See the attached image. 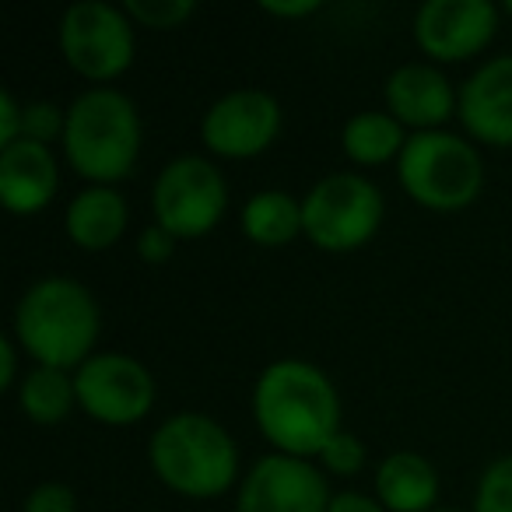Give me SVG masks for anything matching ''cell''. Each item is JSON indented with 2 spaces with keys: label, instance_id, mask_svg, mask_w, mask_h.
Instances as JSON below:
<instances>
[{
  "label": "cell",
  "instance_id": "3",
  "mask_svg": "<svg viewBox=\"0 0 512 512\" xmlns=\"http://www.w3.org/2000/svg\"><path fill=\"white\" fill-rule=\"evenodd\" d=\"M64 151L74 172L99 186L130 176L141 155V116L116 88H88L67 109Z\"/></svg>",
  "mask_w": 512,
  "mask_h": 512
},
{
  "label": "cell",
  "instance_id": "20",
  "mask_svg": "<svg viewBox=\"0 0 512 512\" xmlns=\"http://www.w3.org/2000/svg\"><path fill=\"white\" fill-rule=\"evenodd\" d=\"M74 400H78L74 376H67V369H53V365H36L18 390V404L36 425H60L71 414Z\"/></svg>",
  "mask_w": 512,
  "mask_h": 512
},
{
  "label": "cell",
  "instance_id": "18",
  "mask_svg": "<svg viewBox=\"0 0 512 512\" xmlns=\"http://www.w3.org/2000/svg\"><path fill=\"white\" fill-rule=\"evenodd\" d=\"M242 232L260 246H285L302 232V204L285 190H260L242 207Z\"/></svg>",
  "mask_w": 512,
  "mask_h": 512
},
{
  "label": "cell",
  "instance_id": "21",
  "mask_svg": "<svg viewBox=\"0 0 512 512\" xmlns=\"http://www.w3.org/2000/svg\"><path fill=\"white\" fill-rule=\"evenodd\" d=\"M474 512H512V456L495 460L477 481Z\"/></svg>",
  "mask_w": 512,
  "mask_h": 512
},
{
  "label": "cell",
  "instance_id": "31",
  "mask_svg": "<svg viewBox=\"0 0 512 512\" xmlns=\"http://www.w3.org/2000/svg\"><path fill=\"white\" fill-rule=\"evenodd\" d=\"M505 11H509V15H512V0H505Z\"/></svg>",
  "mask_w": 512,
  "mask_h": 512
},
{
  "label": "cell",
  "instance_id": "17",
  "mask_svg": "<svg viewBox=\"0 0 512 512\" xmlns=\"http://www.w3.org/2000/svg\"><path fill=\"white\" fill-rule=\"evenodd\" d=\"M127 228V200L113 186H88L67 204V235L81 249H106Z\"/></svg>",
  "mask_w": 512,
  "mask_h": 512
},
{
  "label": "cell",
  "instance_id": "7",
  "mask_svg": "<svg viewBox=\"0 0 512 512\" xmlns=\"http://www.w3.org/2000/svg\"><path fill=\"white\" fill-rule=\"evenodd\" d=\"M155 221L176 239L207 235L228 207L225 176L200 155H179L158 172L151 190Z\"/></svg>",
  "mask_w": 512,
  "mask_h": 512
},
{
  "label": "cell",
  "instance_id": "1",
  "mask_svg": "<svg viewBox=\"0 0 512 512\" xmlns=\"http://www.w3.org/2000/svg\"><path fill=\"white\" fill-rule=\"evenodd\" d=\"M256 425L281 453L320 456L341 432V397L323 369L302 358L271 362L253 386Z\"/></svg>",
  "mask_w": 512,
  "mask_h": 512
},
{
  "label": "cell",
  "instance_id": "19",
  "mask_svg": "<svg viewBox=\"0 0 512 512\" xmlns=\"http://www.w3.org/2000/svg\"><path fill=\"white\" fill-rule=\"evenodd\" d=\"M344 151L351 162L358 165H383L393 155H400L407 144L400 120H393L390 113H355L344 123Z\"/></svg>",
  "mask_w": 512,
  "mask_h": 512
},
{
  "label": "cell",
  "instance_id": "11",
  "mask_svg": "<svg viewBox=\"0 0 512 512\" xmlns=\"http://www.w3.org/2000/svg\"><path fill=\"white\" fill-rule=\"evenodd\" d=\"M281 130V106L264 88H239L214 102L200 123V137L214 155L249 158L274 144Z\"/></svg>",
  "mask_w": 512,
  "mask_h": 512
},
{
  "label": "cell",
  "instance_id": "12",
  "mask_svg": "<svg viewBox=\"0 0 512 512\" xmlns=\"http://www.w3.org/2000/svg\"><path fill=\"white\" fill-rule=\"evenodd\" d=\"M498 8L491 0H425L414 15V39L435 60H467L491 43Z\"/></svg>",
  "mask_w": 512,
  "mask_h": 512
},
{
  "label": "cell",
  "instance_id": "28",
  "mask_svg": "<svg viewBox=\"0 0 512 512\" xmlns=\"http://www.w3.org/2000/svg\"><path fill=\"white\" fill-rule=\"evenodd\" d=\"M327 512H386V509H383V502L362 495V491H337V495L330 498Z\"/></svg>",
  "mask_w": 512,
  "mask_h": 512
},
{
  "label": "cell",
  "instance_id": "9",
  "mask_svg": "<svg viewBox=\"0 0 512 512\" xmlns=\"http://www.w3.org/2000/svg\"><path fill=\"white\" fill-rule=\"evenodd\" d=\"M78 404L106 425H134L155 404V379L137 358L109 351L92 355L74 372Z\"/></svg>",
  "mask_w": 512,
  "mask_h": 512
},
{
  "label": "cell",
  "instance_id": "23",
  "mask_svg": "<svg viewBox=\"0 0 512 512\" xmlns=\"http://www.w3.org/2000/svg\"><path fill=\"white\" fill-rule=\"evenodd\" d=\"M320 460L330 474H341V477H351L365 467V446L358 435L351 432H337L327 446L320 449Z\"/></svg>",
  "mask_w": 512,
  "mask_h": 512
},
{
  "label": "cell",
  "instance_id": "25",
  "mask_svg": "<svg viewBox=\"0 0 512 512\" xmlns=\"http://www.w3.org/2000/svg\"><path fill=\"white\" fill-rule=\"evenodd\" d=\"M22 512H78V498H74V491L67 484L46 481L39 488H32Z\"/></svg>",
  "mask_w": 512,
  "mask_h": 512
},
{
  "label": "cell",
  "instance_id": "5",
  "mask_svg": "<svg viewBox=\"0 0 512 512\" xmlns=\"http://www.w3.org/2000/svg\"><path fill=\"white\" fill-rule=\"evenodd\" d=\"M400 186L432 211H460L474 204L484 186L481 155L449 130H418L397 158Z\"/></svg>",
  "mask_w": 512,
  "mask_h": 512
},
{
  "label": "cell",
  "instance_id": "26",
  "mask_svg": "<svg viewBox=\"0 0 512 512\" xmlns=\"http://www.w3.org/2000/svg\"><path fill=\"white\" fill-rule=\"evenodd\" d=\"M137 253H141V260H148V264H165L172 253H176V235L165 232L162 225H148L141 232V239H137Z\"/></svg>",
  "mask_w": 512,
  "mask_h": 512
},
{
  "label": "cell",
  "instance_id": "22",
  "mask_svg": "<svg viewBox=\"0 0 512 512\" xmlns=\"http://www.w3.org/2000/svg\"><path fill=\"white\" fill-rule=\"evenodd\" d=\"M123 11L144 29H176L193 15V0H127Z\"/></svg>",
  "mask_w": 512,
  "mask_h": 512
},
{
  "label": "cell",
  "instance_id": "30",
  "mask_svg": "<svg viewBox=\"0 0 512 512\" xmlns=\"http://www.w3.org/2000/svg\"><path fill=\"white\" fill-rule=\"evenodd\" d=\"M267 15H278V18H302V15H316L320 11V0H267L264 4Z\"/></svg>",
  "mask_w": 512,
  "mask_h": 512
},
{
  "label": "cell",
  "instance_id": "24",
  "mask_svg": "<svg viewBox=\"0 0 512 512\" xmlns=\"http://www.w3.org/2000/svg\"><path fill=\"white\" fill-rule=\"evenodd\" d=\"M64 130H67V113L60 106H53V102H29L25 106V130H22L25 141H36L50 148L53 137L64 134Z\"/></svg>",
  "mask_w": 512,
  "mask_h": 512
},
{
  "label": "cell",
  "instance_id": "14",
  "mask_svg": "<svg viewBox=\"0 0 512 512\" xmlns=\"http://www.w3.org/2000/svg\"><path fill=\"white\" fill-rule=\"evenodd\" d=\"M456 99L449 78L439 67L428 64H404L386 78V106L390 116L400 123H411L418 130H435L449 120Z\"/></svg>",
  "mask_w": 512,
  "mask_h": 512
},
{
  "label": "cell",
  "instance_id": "10",
  "mask_svg": "<svg viewBox=\"0 0 512 512\" xmlns=\"http://www.w3.org/2000/svg\"><path fill=\"white\" fill-rule=\"evenodd\" d=\"M327 477L302 456L271 453L242 477L235 512H327Z\"/></svg>",
  "mask_w": 512,
  "mask_h": 512
},
{
  "label": "cell",
  "instance_id": "2",
  "mask_svg": "<svg viewBox=\"0 0 512 512\" xmlns=\"http://www.w3.org/2000/svg\"><path fill=\"white\" fill-rule=\"evenodd\" d=\"M15 337L39 365H85L99 337V306L81 281L53 274L22 295L15 309Z\"/></svg>",
  "mask_w": 512,
  "mask_h": 512
},
{
  "label": "cell",
  "instance_id": "15",
  "mask_svg": "<svg viewBox=\"0 0 512 512\" xmlns=\"http://www.w3.org/2000/svg\"><path fill=\"white\" fill-rule=\"evenodd\" d=\"M60 186L57 158L46 144L18 141L0 151V200L15 214H36Z\"/></svg>",
  "mask_w": 512,
  "mask_h": 512
},
{
  "label": "cell",
  "instance_id": "8",
  "mask_svg": "<svg viewBox=\"0 0 512 512\" xmlns=\"http://www.w3.org/2000/svg\"><path fill=\"white\" fill-rule=\"evenodd\" d=\"M60 50L67 64L92 81L123 74L134 60V25L130 15L102 0H81L64 11Z\"/></svg>",
  "mask_w": 512,
  "mask_h": 512
},
{
  "label": "cell",
  "instance_id": "4",
  "mask_svg": "<svg viewBox=\"0 0 512 512\" xmlns=\"http://www.w3.org/2000/svg\"><path fill=\"white\" fill-rule=\"evenodd\" d=\"M148 456L162 484L193 498L221 495L239 474L235 439L214 418L197 411L162 421L148 442Z\"/></svg>",
  "mask_w": 512,
  "mask_h": 512
},
{
  "label": "cell",
  "instance_id": "13",
  "mask_svg": "<svg viewBox=\"0 0 512 512\" xmlns=\"http://www.w3.org/2000/svg\"><path fill=\"white\" fill-rule=\"evenodd\" d=\"M460 120L477 141L509 148L512 144V53L491 57L463 81Z\"/></svg>",
  "mask_w": 512,
  "mask_h": 512
},
{
  "label": "cell",
  "instance_id": "27",
  "mask_svg": "<svg viewBox=\"0 0 512 512\" xmlns=\"http://www.w3.org/2000/svg\"><path fill=\"white\" fill-rule=\"evenodd\" d=\"M22 130H25V106H18L15 95L4 88L0 92V151L22 141Z\"/></svg>",
  "mask_w": 512,
  "mask_h": 512
},
{
  "label": "cell",
  "instance_id": "16",
  "mask_svg": "<svg viewBox=\"0 0 512 512\" xmlns=\"http://www.w3.org/2000/svg\"><path fill=\"white\" fill-rule=\"evenodd\" d=\"M376 491L386 512H432L439 498V474L425 456L400 449L379 463Z\"/></svg>",
  "mask_w": 512,
  "mask_h": 512
},
{
  "label": "cell",
  "instance_id": "29",
  "mask_svg": "<svg viewBox=\"0 0 512 512\" xmlns=\"http://www.w3.org/2000/svg\"><path fill=\"white\" fill-rule=\"evenodd\" d=\"M15 372H18L15 337L4 334V337H0V386H4V390H11V386H15Z\"/></svg>",
  "mask_w": 512,
  "mask_h": 512
},
{
  "label": "cell",
  "instance_id": "6",
  "mask_svg": "<svg viewBox=\"0 0 512 512\" xmlns=\"http://www.w3.org/2000/svg\"><path fill=\"white\" fill-rule=\"evenodd\" d=\"M383 225V193L358 172L323 176L302 200V232L330 253H348L369 242Z\"/></svg>",
  "mask_w": 512,
  "mask_h": 512
}]
</instances>
